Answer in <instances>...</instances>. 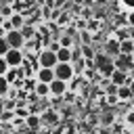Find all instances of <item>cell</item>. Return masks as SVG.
<instances>
[{"mask_svg":"<svg viewBox=\"0 0 134 134\" xmlns=\"http://www.w3.org/2000/svg\"><path fill=\"white\" fill-rule=\"evenodd\" d=\"M128 86H130V90H132V96H134V80H132V82H130Z\"/></svg>","mask_w":134,"mask_h":134,"instance_id":"obj_32","label":"cell"},{"mask_svg":"<svg viewBox=\"0 0 134 134\" xmlns=\"http://www.w3.org/2000/svg\"><path fill=\"white\" fill-rule=\"evenodd\" d=\"M59 44H61V48H73V40H71V36L67 34V36H63L61 40H59Z\"/></svg>","mask_w":134,"mask_h":134,"instance_id":"obj_19","label":"cell"},{"mask_svg":"<svg viewBox=\"0 0 134 134\" xmlns=\"http://www.w3.org/2000/svg\"><path fill=\"white\" fill-rule=\"evenodd\" d=\"M126 124H134V111H128L126 113Z\"/></svg>","mask_w":134,"mask_h":134,"instance_id":"obj_23","label":"cell"},{"mask_svg":"<svg viewBox=\"0 0 134 134\" xmlns=\"http://www.w3.org/2000/svg\"><path fill=\"white\" fill-rule=\"evenodd\" d=\"M75 75V69H73V63H59L54 67V77L61 80V82H71Z\"/></svg>","mask_w":134,"mask_h":134,"instance_id":"obj_2","label":"cell"},{"mask_svg":"<svg viewBox=\"0 0 134 134\" xmlns=\"http://www.w3.org/2000/svg\"><path fill=\"white\" fill-rule=\"evenodd\" d=\"M103 124H111V113H105V117H103Z\"/></svg>","mask_w":134,"mask_h":134,"instance_id":"obj_27","label":"cell"},{"mask_svg":"<svg viewBox=\"0 0 134 134\" xmlns=\"http://www.w3.org/2000/svg\"><path fill=\"white\" fill-rule=\"evenodd\" d=\"M10 67H8V63H6V59L4 57H0V75H6V71H8Z\"/></svg>","mask_w":134,"mask_h":134,"instance_id":"obj_22","label":"cell"},{"mask_svg":"<svg viewBox=\"0 0 134 134\" xmlns=\"http://www.w3.org/2000/svg\"><path fill=\"white\" fill-rule=\"evenodd\" d=\"M107 98H109V100H107V103H109V105H115V103H117V100H119V98H117V96H107Z\"/></svg>","mask_w":134,"mask_h":134,"instance_id":"obj_26","label":"cell"},{"mask_svg":"<svg viewBox=\"0 0 134 134\" xmlns=\"http://www.w3.org/2000/svg\"><path fill=\"white\" fill-rule=\"evenodd\" d=\"M4 59H6L8 67H23V63H25V52H23L21 48H10Z\"/></svg>","mask_w":134,"mask_h":134,"instance_id":"obj_3","label":"cell"},{"mask_svg":"<svg viewBox=\"0 0 134 134\" xmlns=\"http://www.w3.org/2000/svg\"><path fill=\"white\" fill-rule=\"evenodd\" d=\"M128 27H134V10L128 13Z\"/></svg>","mask_w":134,"mask_h":134,"instance_id":"obj_24","label":"cell"},{"mask_svg":"<svg viewBox=\"0 0 134 134\" xmlns=\"http://www.w3.org/2000/svg\"><path fill=\"white\" fill-rule=\"evenodd\" d=\"M40 119H42V128H52V126H57V124L61 121V117H59V113H57L54 109L42 111V113H40Z\"/></svg>","mask_w":134,"mask_h":134,"instance_id":"obj_5","label":"cell"},{"mask_svg":"<svg viewBox=\"0 0 134 134\" xmlns=\"http://www.w3.org/2000/svg\"><path fill=\"white\" fill-rule=\"evenodd\" d=\"M6 42H8V46H10V48H21V50H23L27 40L23 38V34H21V31L13 29V31H8V34H6Z\"/></svg>","mask_w":134,"mask_h":134,"instance_id":"obj_6","label":"cell"},{"mask_svg":"<svg viewBox=\"0 0 134 134\" xmlns=\"http://www.w3.org/2000/svg\"><path fill=\"white\" fill-rule=\"evenodd\" d=\"M36 4L38 6H46V0H36Z\"/></svg>","mask_w":134,"mask_h":134,"instance_id":"obj_30","label":"cell"},{"mask_svg":"<svg viewBox=\"0 0 134 134\" xmlns=\"http://www.w3.org/2000/svg\"><path fill=\"white\" fill-rule=\"evenodd\" d=\"M57 59H59V63H71L73 61V48H61L57 52Z\"/></svg>","mask_w":134,"mask_h":134,"instance_id":"obj_12","label":"cell"},{"mask_svg":"<svg viewBox=\"0 0 134 134\" xmlns=\"http://www.w3.org/2000/svg\"><path fill=\"white\" fill-rule=\"evenodd\" d=\"M21 34H23V38H25V40H31V38L36 36V27H34V25H27V23H25V27L21 29Z\"/></svg>","mask_w":134,"mask_h":134,"instance_id":"obj_18","label":"cell"},{"mask_svg":"<svg viewBox=\"0 0 134 134\" xmlns=\"http://www.w3.org/2000/svg\"><path fill=\"white\" fill-rule=\"evenodd\" d=\"M117 98H119V100H130V98H134L130 86H119V90H117Z\"/></svg>","mask_w":134,"mask_h":134,"instance_id":"obj_16","label":"cell"},{"mask_svg":"<svg viewBox=\"0 0 134 134\" xmlns=\"http://www.w3.org/2000/svg\"><path fill=\"white\" fill-rule=\"evenodd\" d=\"M2 6H4V0H0V8H2Z\"/></svg>","mask_w":134,"mask_h":134,"instance_id":"obj_34","label":"cell"},{"mask_svg":"<svg viewBox=\"0 0 134 134\" xmlns=\"http://www.w3.org/2000/svg\"><path fill=\"white\" fill-rule=\"evenodd\" d=\"M105 54H109L111 59L119 57V54H121V52H119V40H115V38L107 40V44H105Z\"/></svg>","mask_w":134,"mask_h":134,"instance_id":"obj_10","label":"cell"},{"mask_svg":"<svg viewBox=\"0 0 134 134\" xmlns=\"http://www.w3.org/2000/svg\"><path fill=\"white\" fill-rule=\"evenodd\" d=\"M115 69L132 73L134 71V54H119V57H115Z\"/></svg>","mask_w":134,"mask_h":134,"instance_id":"obj_4","label":"cell"},{"mask_svg":"<svg viewBox=\"0 0 134 134\" xmlns=\"http://www.w3.org/2000/svg\"><path fill=\"white\" fill-rule=\"evenodd\" d=\"M34 92H36V96H38V98H46V96L50 94V86H48V84L38 82V86H36V90H34Z\"/></svg>","mask_w":134,"mask_h":134,"instance_id":"obj_14","label":"cell"},{"mask_svg":"<svg viewBox=\"0 0 134 134\" xmlns=\"http://www.w3.org/2000/svg\"><path fill=\"white\" fill-rule=\"evenodd\" d=\"M69 92V82H61V80H54L50 84V94L52 96H65Z\"/></svg>","mask_w":134,"mask_h":134,"instance_id":"obj_8","label":"cell"},{"mask_svg":"<svg viewBox=\"0 0 134 134\" xmlns=\"http://www.w3.org/2000/svg\"><path fill=\"white\" fill-rule=\"evenodd\" d=\"M0 38H6V29L4 27H0Z\"/></svg>","mask_w":134,"mask_h":134,"instance_id":"obj_29","label":"cell"},{"mask_svg":"<svg viewBox=\"0 0 134 134\" xmlns=\"http://www.w3.org/2000/svg\"><path fill=\"white\" fill-rule=\"evenodd\" d=\"M8 21H10L13 29H17V31H21V29L25 27V23H27V19H25V17H23L21 13H15V15H13V17L8 19Z\"/></svg>","mask_w":134,"mask_h":134,"instance_id":"obj_11","label":"cell"},{"mask_svg":"<svg viewBox=\"0 0 134 134\" xmlns=\"http://www.w3.org/2000/svg\"><path fill=\"white\" fill-rule=\"evenodd\" d=\"M130 40L134 42V27H130Z\"/></svg>","mask_w":134,"mask_h":134,"instance_id":"obj_31","label":"cell"},{"mask_svg":"<svg viewBox=\"0 0 134 134\" xmlns=\"http://www.w3.org/2000/svg\"><path fill=\"white\" fill-rule=\"evenodd\" d=\"M36 80L38 82H42V84H52L57 77H54V69H46V67H40L38 69V73H36Z\"/></svg>","mask_w":134,"mask_h":134,"instance_id":"obj_7","label":"cell"},{"mask_svg":"<svg viewBox=\"0 0 134 134\" xmlns=\"http://www.w3.org/2000/svg\"><path fill=\"white\" fill-rule=\"evenodd\" d=\"M119 52L121 54H134V42L128 38L124 42H119Z\"/></svg>","mask_w":134,"mask_h":134,"instance_id":"obj_15","label":"cell"},{"mask_svg":"<svg viewBox=\"0 0 134 134\" xmlns=\"http://www.w3.org/2000/svg\"><path fill=\"white\" fill-rule=\"evenodd\" d=\"M4 113V98H0V115Z\"/></svg>","mask_w":134,"mask_h":134,"instance_id":"obj_28","label":"cell"},{"mask_svg":"<svg viewBox=\"0 0 134 134\" xmlns=\"http://www.w3.org/2000/svg\"><path fill=\"white\" fill-rule=\"evenodd\" d=\"M59 65V59H57V52L48 50V48H42L40 54H38V67H46V69H54Z\"/></svg>","mask_w":134,"mask_h":134,"instance_id":"obj_1","label":"cell"},{"mask_svg":"<svg viewBox=\"0 0 134 134\" xmlns=\"http://www.w3.org/2000/svg\"><path fill=\"white\" fill-rule=\"evenodd\" d=\"M4 21H6V19H4V17H2V15H0V27H2V25H4Z\"/></svg>","mask_w":134,"mask_h":134,"instance_id":"obj_33","label":"cell"},{"mask_svg":"<svg viewBox=\"0 0 134 134\" xmlns=\"http://www.w3.org/2000/svg\"><path fill=\"white\" fill-rule=\"evenodd\" d=\"M8 50H10V46H8L6 38H0V57H6V54H8Z\"/></svg>","mask_w":134,"mask_h":134,"instance_id":"obj_21","label":"cell"},{"mask_svg":"<svg viewBox=\"0 0 134 134\" xmlns=\"http://www.w3.org/2000/svg\"><path fill=\"white\" fill-rule=\"evenodd\" d=\"M25 128H31V130H42V119H40V115H29L27 119H25Z\"/></svg>","mask_w":134,"mask_h":134,"instance_id":"obj_13","label":"cell"},{"mask_svg":"<svg viewBox=\"0 0 134 134\" xmlns=\"http://www.w3.org/2000/svg\"><path fill=\"white\" fill-rule=\"evenodd\" d=\"M117 90H119V86H115V84H111V82L105 86V94H107V96H117Z\"/></svg>","mask_w":134,"mask_h":134,"instance_id":"obj_20","label":"cell"},{"mask_svg":"<svg viewBox=\"0 0 134 134\" xmlns=\"http://www.w3.org/2000/svg\"><path fill=\"white\" fill-rule=\"evenodd\" d=\"M21 134H40V130H31V128H25V130H21Z\"/></svg>","mask_w":134,"mask_h":134,"instance_id":"obj_25","label":"cell"},{"mask_svg":"<svg viewBox=\"0 0 134 134\" xmlns=\"http://www.w3.org/2000/svg\"><path fill=\"white\" fill-rule=\"evenodd\" d=\"M8 92H10V84H8V80L4 75H0V98L8 96Z\"/></svg>","mask_w":134,"mask_h":134,"instance_id":"obj_17","label":"cell"},{"mask_svg":"<svg viewBox=\"0 0 134 134\" xmlns=\"http://www.w3.org/2000/svg\"><path fill=\"white\" fill-rule=\"evenodd\" d=\"M130 82H132V77H130V73H126V71L115 69L113 75H111V84H115V86H128Z\"/></svg>","mask_w":134,"mask_h":134,"instance_id":"obj_9","label":"cell"}]
</instances>
